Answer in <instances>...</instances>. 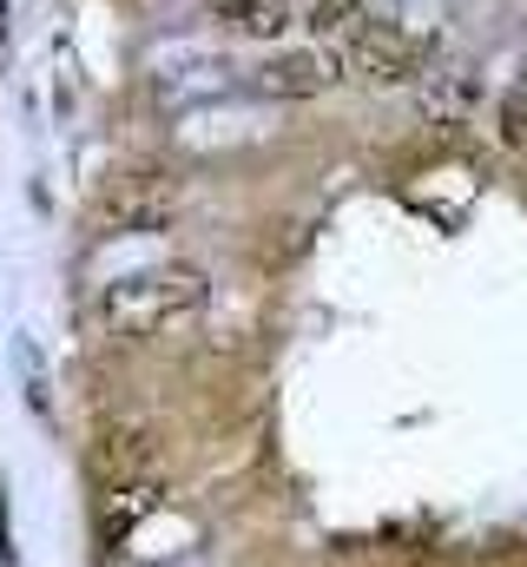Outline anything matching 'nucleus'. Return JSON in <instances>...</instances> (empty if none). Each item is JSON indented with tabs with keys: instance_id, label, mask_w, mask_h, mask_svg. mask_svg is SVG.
<instances>
[{
	"instance_id": "obj_5",
	"label": "nucleus",
	"mask_w": 527,
	"mask_h": 567,
	"mask_svg": "<svg viewBox=\"0 0 527 567\" xmlns=\"http://www.w3.org/2000/svg\"><path fill=\"white\" fill-rule=\"evenodd\" d=\"M337 80H343V60H330V53H277L258 66V93H270V100H317Z\"/></svg>"
},
{
	"instance_id": "obj_3",
	"label": "nucleus",
	"mask_w": 527,
	"mask_h": 567,
	"mask_svg": "<svg viewBox=\"0 0 527 567\" xmlns=\"http://www.w3.org/2000/svg\"><path fill=\"white\" fill-rule=\"evenodd\" d=\"M172 212H178V192H172L165 172H126V178H113L106 198H100V225H106L113 238H126V231H158Z\"/></svg>"
},
{
	"instance_id": "obj_2",
	"label": "nucleus",
	"mask_w": 527,
	"mask_h": 567,
	"mask_svg": "<svg viewBox=\"0 0 527 567\" xmlns=\"http://www.w3.org/2000/svg\"><path fill=\"white\" fill-rule=\"evenodd\" d=\"M343 66H356L370 86H409V80H422L428 47L390 20H376V13H356L343 27Z\"/></svg>"
},
{
	"instance_id": "obj_8",
	"label": "nucleus",
	"mask_w": 527,
	"mask_h": 567,
	"mask_svg": "<svg viewBox=\"0 0 527 567\" xmlns=\"http://www.w3.org/2000/svg\"><path fill=\"white\" fill-rule=\"evenodd\" d=\"M495 140L508 145V152H527V66L508 80V93L495 106Z\"/></svg>"
},
{
	"instance_id": "obj_6",
	"label": "nucleus",
	"mask_w": 527,
	"mask_h": 567,
	"mask_svg": "<svg viewBox=\"0 0 527 567\" xmlns=\"http://www.w3.org/2000/svg\"><path fill=\"white\" fill-rule=\"evenodd\" d=\"M158 468V435L152 429H106L93 442V475L100 482H138Z\"/></svg>"
},
{
	"instance_id": "obj_10",
	"label": "nucleus",
	"mask_w": 527,
	"mask_h": 567,
	"mask_svg": "<svg viewBox=\"0 0 527 567\" xmlns=\"http://www.w3.org/2000/svg\"><path fill=\"white\" fill-rule=\"evenodd\" d=\"M283 7H297V0H283Z\"/></svg>"
},
{
	"instance_id": "obj_7",
	"label": "nucleus",
	"mask_w": 527,
	"mask_h": 567,
	"mask_svg": "<svg viewBox=\"0 0 527 567\" xmlns=\"http://www.w3.org/2000/svg\"><path fill=\"white\" fill-rule=\"evenodd\" d=\"M211 20H218L225 33H238V40H277V33L297 20V7H283V0H218Z\"/></svg>"
},
{
	"instance_id": "obj_9",
	"label": "nucleus",
	"mask_w": 527,
	"mask_h": 567,
	"mask_svg": "<svg viewBox=\"0 0 527 567\" xmlns=\"http://www.w3.org/2000/svg\"><path fill=\"white\" fill-rule=\"evenodd\" d=\"M356 13H370L363 0H310V33H343Z\"/></svg>"
},
{
	"instance_id": "obj_4",
	"label": "nucleus",
	"mask_w": 527,
	"mask_h": 567,
	"mask_svg": "<svg viewBox=\"0 0 527 567\" xmlns=\"http://www.w3.org/2000/svg\"><path fill=\"white\" fill-rule=\"evenodd\" d=\"M158 495H165V482H158V475H138V482H100L93 528H100V548H106V555H120V548H126L132 528L158 508Z\"/></svg>"
},
{
	"instance_id": "obj_1",
	"label": "nucleus",
	"mask_w": 527,
	"mask_h": 567,
	"mask_svg": "<svg viewBox=\"0 0 527 567\" xmlns=\"http://www.w3.org/2000/svg\"><path fill=\"white\" fill-rule=\"evenodd\" d=\"M205 303H211V278L198 265H145L93 297V323L106 337L138 343V337H165L172 323H192Z\"/></svg>"
}]
</instances>
